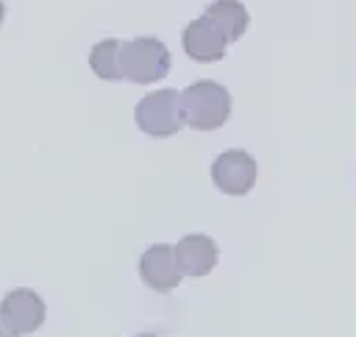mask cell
<instances>
[{"label": "cell", "mask_w": 356, "mask_h": 337, "mask_svg": "<svg viewBox=\"0 0 356 337\" xmlns=\"http://www.w3.org/2000/svg\"><path fill=\"white\" fill-rule=\"evenodd\" d=\"M256 159L248 153V150H239V148H231V150H222L214 164H211V181L220 192L225 195H245L253 189L256 184Z\"/></svg>", "instance_id": "cell-4"}, {"label": "cell", "mask_w": 356, "mask_h": 337, "mask_svg": "<svg viewBox=\"0 0 356 337\" xmlns=\"http://www.w3.org/2000/svg\"><path fill=\"white\" fill-rule=\"evenodd\" d=\"M184 50L189 58L200 61V64H211V61H220L225 56V47H228V39L225 33L220 31V25L214 19H209L206 14L192 19L186 28H184Z\"/></svg>", "instance_id": "cell-6"}, {"label": "cell", "mask_w": 356, "mask_h": 337, "mask_svg": "<svg viewBox=\"0 0 356 337\" xmlns=\"http://www.w3.org/2000/svg\"><path fill=\"white\" fill-rule=\"evenodd\" d=\"M139 276L150 290H159V292L175 290L178 281L184 279L175 259V245H164V242L150 245L139 259Z\"/></svg>", "instance_id": "cell-7"}, {"label": "cell", "mask_w": 356, "mask_h": 337, "mask_svg": "<svg viewBox=\"0 0 356 337\" xmlns=\"http://www.w3.org/2000/svg\"><path fill=\"white\" fill-rule=\"evenodd\" d=\"M206 17L220 25V31L225 33L228 42H236L248 31V22H250V14L239 0H214V3H209Z\"/></svg>", "instance_id": "cell-9"}, {"label": "cell", "mask_w": 356, "mask_h": 337, "mask_svg": "<svg viewBox=\"0 0 356 337\" xmlns=\"http://www.w3.org/2000/svg\"><path fill=\"white\" fill-rule=\"evenodd\" d=\"M217 256H220L217 242L206 234H186L175 245V259L184 276H195V279L209 276L217 265Z\"/></svg>", "instance_id": "cell-8"}, {"label": "cell", "mask_w": 356, "mask_h": 337, "mask_svg": "<svg viewBox=\"0 0 356 337\" xmlns=\"http://www.w3.org/2000/svg\"><path fill=\"white\" fill-rule=\"evenodd\" d=\"M3 17H6V6H3V0H0V22H3Z\"/></svg>", "instance_id": "cell-12"}, {"label": "cell", "mask_w": 356, "mask_h": 337, "mask_svg": "<svg viewBox=\"0 0 356 337\" xmlns=\"http://www.w3.org/2000/svg\"><path fill=\"white\" fill-rule=\"evenodd\" d=\"M44 315H47L44 301L33 290H28V287L11 290L0 301V323L6 329H11L14 334H31V331H36L44 323Z\"/></svg>", "instance_id": "cell-5"}, {"label": "cell", "mask_w": 356, "mask_h": 337, "mask_svg": "<svg viewBox=\"0 0 356 337\" xmlns=\"http://www.w3.org/2000/svg\"><path fill=\"white\" fill-rule=\"evenodd\" d=\"M184 120L195 131H214L231 114V95L217 81H195L181 92Z\"/></svg>", "instance_id": "cell-1"}, {"label": "cell", "mask_w": 356, "mask_h": 337, "mask_svg": "<svg viewBox=\"0 0 356 337\" xmlns=\"http://www.w3.org/2000/svg\"><path fill=\"white\" fill-rule=\"evenodd\" d=\"M0 337H19V334H14V331H11V329H6V326H3V323H0Z\"/></svg>", "instance_id": "cell-11"}, {"label": "cell", "mask_w": 356, "mask_h": 337, "mask_svg": "<svg viewBox=\"0 0 356 337\" xmlns=\"http://www.w3.org/2000/svg\"><path fill=\"white\" fill-rule=\"evenodd\" d=\"M89 67L103 81H120L122 78V42L100 39L89 53Z\"/></svg>", "instance_id": "cell-10"}, {"label": "cell", "mask_w": 356, "mask_h": 337, "mask_svg": "<svg viewBox=\"0 0 356 337\" xmlns=\"http://www.w3.org/2000/svg\"><path fill=\"white\" fill-rule=\"evenodd\" d=\"M136 125L142 128V134L156 136V139L178 134L186 125L181 92L178 89H156V92L145 95L136 103Z\"/></svg>", "instance_id": "cell-2"}, {"label": "cell", "mask_w": 356, "mask_h": 337, "mask_svg": "<svg viewBox=\"0 0 356 337\" xmlns=\"http://www.w3.org/2000/svg\"><path fill=\"white\" fill-rule=\"evenodd\" d=\"M136 337H159V334H150V331H145V334H136Z\"/></svg>", "instance_id": "cell-13"}, {"label": "cell", "mask_w": 356, "mask_h": 337, "mask_svg": "<svg viewBox=\"0 0 356 337\" xmlns=\"http://www.w3.org/2000/svg\"><path fill=\"white\" fill-rule=\"evenodd\" d=\"M170 72V50L156 36L122 42V78L134 84H156Z\"/></svg>", "instance_id": "cell-3"}]
</instances>
